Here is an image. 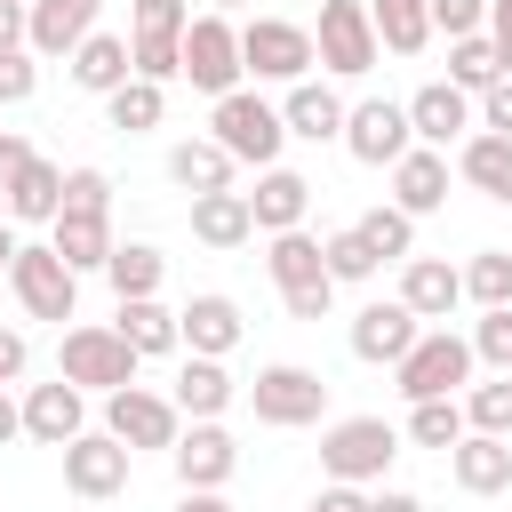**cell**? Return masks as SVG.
<instances>
[{"label": "cell", "instance_id": "cell-1", "mask_svg": "<svg viewBox=\"0 0 512 512\" xmlns=\"http://www.w3.org/2000/svg\"><path fill=\"white\" fill-rule=\"evenodd\" d=\"M136 368H144V360H136V344H128L112 320H72V328L56 336V376L80 384V392H96V400L128 392Z\"/></svg>", "mask_w": 512, "mask_h": 512}, {"label": "cell", "instance_id": "cell-2", "mask_svg": "<svg viewBox=\"0 0 512 512\" xmlns=\"http://www.w3.org/2000/svg\"><path fill=\"white\" fill-rule=\"evenodd\" d=\"M208 136L240 160V168H280V152H288V120H280V104L272 96H256V88H232V96H216L208 104Z\"/></svg>", "mask_w": 512, "mask_h": 512}, {"label": "cell", "instance_id": "cell-3", "mask_svg": "<svg viewBox=\"0 0 512 512\" xmlns=\"http://www.w3.org/2000/svg\"><path fill=\"white\" fill-rule=\"evenodd\" d=\"M472 376H480V360H472V336H456V328H424L408 344V360L392 368V384H400L408 408L416 400H464Z\"/></svg>", "mask_w": 512, "mask_h": 512}, {"label": "cell", "instance_id": "cell-4", "mask_svg": "<svg viewBox=\"0 0 512 512\" xmlns=\"http://www.w3.org/2000/svg\"><path fill=\"white\" fill-rule=\"evenodd\" d=\"M392 456H400V432L384 416H328L320 424V472L344 488H384Z\"/></svg>", "mask_w": 512, "mask_h": 512}, {"label": "cell", "instance_id": "cell-5", "mask_svg": "<svg viewBox=\"0 0 512 512\" xmlns=\"http://www.w3.org/2000/svg\"><path fill=\"white\" fill-rule=\"evenodd\" d=\"M240 64H248V88L256 80H272V88L312 80V64H320L312 24H296V16H240Z\"/></svg>", "mask_w": 512, "mask_h": 512}, {"label": "cell", "instance_id": "cell-6", "mask_svg": "<svg viewBox=\"0 0 512 512\" xmlns=\"http://www.w3.org/2000/svg\"><path fill=\"white\" fill-rule=\"evenodd\" d=\"M8 296L24 304V320H56V328H72V312H80V272H72L48 240H24V248L8 256Z\"/></svg>", "mask_w": 512, "mask_h": 512}, {"label": "cell", "instance_id": "cell-7", "mask_svg": "<svg viewBox=\"0 0 512 512\" xmlns=\"http://www.w3.org/2000/svg\"><path fill=\"white\" fill-rule=\"evenodd\" d=\"M248 408H256V424H272V432L328 424V376H320V368H304V360H272V368H256Z\"/></svg>", "mask_w": 512, "mask_h": 512}, {"label": "cell", "instance_id": "cell-8", "mask_svg": "<svg viewBox=\"0 0 512 512\" xmlns=\"http://www.w3.org/2000/svg\"><path fill=\"white\" fill-rule=\"evenodd\" d=\"M312 48H320V72H328V80H368V72L384 64V40H376L368 0H320Z\"/></svg>", "mask_w": 512, "mask_h": 512}, {"label": "cell", "instance_id": "cell-9", "mask_svg": "<svg viewBox=\"0 0 512 512\" xmlns=\"http://www.w3.org/2000/svg\"><path fill=\"white\" fill-rule=\"evenodd\" d=\"M184 80L216 104V96H232V88H248V64H240V24L232 16H216V8H200L192 16V32H184Z\"/></svg>", "mask_w": 512, "mask_h": 512}, {"label": "cell", "instance_id": "cell-10", "mask_svg": "<svg viewBox=\"0 0 512 512\" xmlns=\"http://www.w3.org/2000/svg\"><path fill=\"white\" fill-rule=\"evenodd\" d=\"M104 432L128 448V456H144V448H176L184 440V408L168 400V392H152V384H128V392H112L104 400Z\"/></svg>", "mask_w": 512, "mask_h": 512}, {"label": "cell", "instance_id": "cell-11", "mask_svg": "<svg viewBox=\"0 0 512 512\" xmlns=\"http://www.w3.org/2000/svg\"><path fill=\"white\" fill-rule=\"evenodd\" d=\"M344 152H352L360 168H400V160L416 152L408 104H400V96H360V104L344 112Z\"/></svg>", "mask_w": 512, "mask_h": 512}, {"label": "cell", "instance_id": "cell-12", "mask_svg": "<svg viewBox=\"0 0 512 512\" xmlns=\"http://www.w3.org/2000/svg\"><path fill=\"white\" fill-rule=\"evenodd\" d=\"M416 336H424V320H416L400 296H376V304H360V312H352V328H344L352 360H368V368H400Z\"/></svg>", "mask_w": 512, "mask_h": 512}, {"label": "cell", "instance_id": "cell-13", "mask_svg": "<svg viewBox=\"0 0 512 512\" xmlns=\"http://www.w3.org/2000/svg\"><path fill=\"white\" fill-rule=\"evenodd\" d=\"M128 464H136V456H128L104 424H88V432L64 448V488H72L80 504H104V496H120V488H128Z\"/></svg>", "mask_w": 512, "mask_h": 512}, {"label": "cell", "instance_id": "cell-14", "mask_svg": "<svg viewBox=\"0 0 512 512\" xmlns=\"http://www.w3.org/2000/svg\"><path fill=\"white\" fill-rule=\"evenodd\" d=\"M88 432V392L80 384H64V376H48V384H24V440H40V448H72Z\"/></svg>", "mask_w": 512, "mask_h": 512}, {"label": "cell", "instance_id": "cell-15", "mask_svg": "<svg viewBox=\"0 0 512 512\" xmlns=\"http://www.w3.org/2000/svg\"><path fill=\"white\" fill-rule=\"evenodd\" d=\"M408 128H416V144L448 152V144H464V136L480 128V104H472L456 80H424V88L408 96Z\"/></svg>", "mask_w": 512, "mask_h": 512}, {"label": "cell", "instance_id": "cell-16", "mask_svg": "<svg viewBox=\"0 0 512 512\" xmlns=\"http://www.w3.org/2000/svg\"><path fill=\"white\" fill-rule=\"evenodd\" d=\"M168 472H176V488H232L240 440L224 424H184V440L168 448Z\"/></svg>", "mask_w": 512, "mask_h": 512}, {"label": "cell", "instance_id": "cell-17", "mask_svg": "<svg viewBox=\"0 0 512 512\" xmlns=\"http://www.w3.org/2000/svg\"><path fill=\"white\" fill-rule=\"evenodd\" d=\"M176 328H184V352H200V360H232L240 336H248V320L224 288H200L192 304H176Z\"/></svg>", "mask_w": 512, "mask_h": 512}, {"label": "cell", "instance_id": "cell-18", "mask_svg": "<svg viewBox=\"0 0 512 512\" xmlns=\"http://www.w3.org/2000/svg\"><path fill=\"white\" fill-rule=\"evenodd\" d=\"M400 304H408L424 328H448V312L464 304V264H448V256H408V264H400Z\"/></svg>", "mask_w": 512, "mask_h": 512}, {"label": "cell", "instance_id": "cell-19", "mask_svg": "<svg viewBox=\"0 0 512 512\" xmlns=\"http://www.w3.org/2000/svg\"><path fill=\"white\" fill-rule=\"evenodd\" d=\"M344 96L328 80H296L280 88V120H288V144H344Z\"/></svg>", "mask_w": 512, "mask_h": 512}, {"label": "cell", "instance_id": "cell-20", "mask_svg": "<svg viewBox=\"0 0 512 512\" xmlns=\"http://www.w3.org/2000/svg\"><path fill=\"white\" fill-rule=\"evenodd\" d=\"M168 400L184 408V424H224V408L240 400V384H232V368H224V360H200V352H184V360H176V384H168Z\"/></svg>", "mask_w": 512, "mask_h": 512}, {"label": "cell", "instance_id": "cell-21", "mask_svg": "<svg viewBox=\"0 0 512 512\" xmlns=\"http://www.w3.org/2000/svg\"><path fill=\"white\" fill-rule=\"evenodd\" d=\"M24 16H32L24 48H32L40 64H48V56H72L88 32H104V24H96V16H104V0H32Z\"/></svg>", "mask_w": 512, "mask_h": 512}, {"label": "cell", "instance_id": "cell-22", "mask_svg": "<svg viewBox=\"0 0 512 512\" xmlns=\"http://www.w3.org/2000/svg\"><path fill=\"white\" fill-rule=\"evenodd\" d=\"M248 216H256V232L272 240V232H304V216H312V176H296L288 160L280 168H264L256 176V192H248Z\"/></svg>", "mask_w": 512, "mask_h": 512}, {"label": "cell", "instance_id": "cell-23", "mask_svg": "<svg viewBox=\"0 0 512 512\" xmlns=\"http://www.w3.org/2000/svg\"><path fill=\"white\" fill-rule=\"evenodd\" d=\"M392 176V208L400 216H432V208H448V176H456V160L448 152H432V144H416L400 168H384Z\"/></svg>", "mask_w": 512, "mask_h": 512}, {"label": "cell", "instance_id": "cell-24", "mask_svg": "<svg viewBox=\"0 0 512 512\" xmlns=\"http://www.w3.org/2000/svg\"><path fill=\"white\" fill-rule=\"evenodd\" d=\"M448 472H456L464 496H504V488H512V440H496V432H464V440L448 448Z\"/></svg>", "mask_w": 512, "mask_h": 512}, {"label": "cell", "instance_id": "cell-25", "mask_svg": "<svg viewBox=\"0 0 512 512\" xmlns=\"http://www.w3.org/2000/svg\"><path fill=\"white\" fill-rule=\"evenodd\" d=\"M64 72H72V88L112 96V88H128V80H136V56H128V40H120V32H88V40L64 56Z\"/></svg>", "mask_w": 512, "mask_h": 512}, {"label": "cell", "instance_id": "cell-26", "mask_svg": "<svg viewBox=\"0 0 512 512\" xmlns=\"http://www.w3.org/2000/svg\"><path fill=\"white\" fill-rule=\"evenodd\" d=\"M232 176H240V160L216 144V136H184V144H168V184L176 192H232Z\"/></svg>", "mask_w": 512, "mask_h": 512}, {"label": "cell", "instance_id": "cell-27", "mask_svg": "<svg viewBox=\"0 0 512 512\" xmlns=\"http://www.w3.org/2000/svg\"><path fill=\"white\" fill-rule=\"evenodd\" d=\"M48 248L72 264V272H104L112 264V248H120V232H112V216H88V208H64L56 224H48Z\"/></svg>", "mask_w": 512, "mask_h": 512}, {"label": "cell", "instance_id": "cell-28", "mask_svg": "<svg viewBox=\"0 0 512 512\" xmlns=\"http://www.w3.org/2000/svg\"><path fill=\"white\" fill-rule=\"evenodd\" d=\"M192 240H200V248H216V256L248 248V240H256L248 192H200V200H192Z\"/></svg>", "mask_w": 512, "mask_h": 512}, {"label": "cell", "instance_id": "cell-29", "mask_svg": "<svg viewBox=\"0 0 512 512\" xmlns=\"http://www.w3.org/2000/svg\"><path fill=\"white\" fill-rule=\"evenodd\" d=\"M112 328L136 344V360H184V328H176V312H168L160 296L120 304V312H112Z\"/></svg>", "mask_w": 512, "mask_h": 512}, {"label": "cell", "instance_id": "cell-30", "mask_svg": "<svg viewBox=\"0 0 512 512\" xmlns=\"http://www.w3.org/2000/svg\"><path fill=\"white\" fill-rule=\"evenodd\" d=\"M456 176H464L480 200H504V208H512V136L472 128V136L456 144Z\"/></svg>", "mask_w": 512, "mask_h": 512}, {"label": "cell", "instance_id": "cell-31", "mask_svg": "<svg viewBox=\"0 0 512 512\" xmlns=\"http://www.w3.org/2000/svg\"><path fill=\"white\" fill-rule=\"evenodd\" d=\"M0 216H8V224H56V216H64V168L32 152V168H24L16 184H8Z\"/></svg>", "mask_w": 512, "mask_h": 512}, {"label": "cell", "instance_id": "cell-32", "mask_svg": "<svg viewBox=\"0 0 512 512\" xmlns=\"http://www.w3.org/2000/svg\"><path fill=\"white\" fill-rule=\"evenodd\" d=\"M264 272H272L280 296H296V288H320V280H328V256H320L312 232H272V240H264Z\"/></svg>", "mask_w": 512, "mask_h": 512}, {"label": "cell", "instance_id": "cell-33", "mask_svg": "<svg viewBox=\"0 0 512 512\" xmlns=\"http://www.w3.org/2000/svg\"><path fill=\"white\" fill-rule=\"evenodd\" d=\"M160 280H168V256H160L152 240H120V248H112V264H104V288H112L120 304L160 296Z\"/></svg>", "mask_w": 512, "mask_h": 512}, {"label": "cell", "instance_id": "cell-34", "mask_svg": "<svg viewBox=\"0 0 512 512\" xmlns=\"http://www.w3.org/2000/svg\"><path fill=\"white\" fill-rule=\"evenodd\" d=\"M384 56H424L432 48V0H368Z\"/></svg>", "mask_w": 512, "mask_h": 512}, {"label": "cell", "instance_id": "cell-35", "mask_svg": "<svg viewBox=\"0 0 512 512\" xmlns=\"http://www.w3.org/2000/svg\"><path fill=\"white\" fill-rule=\"evenodd\" d=\"M104 120H112L120 136H152V128L168 120V88H152V80H128V88H112V96H104Z\"/></svg>", "mask_w": 512, "mask_h": 512}, {"label": "cell", "instance_id": "cell-36", "mask_svg": "<svg viewBox=\"0 0 512 512\" xmlns=\"http://www.w3.org/2000/svg\"><path fill=\"white\" fill-rule=\"evenodd\" d=\"M448 80H456V88L480 104V96L504 80V64H496V40H488V32H472V40H448Z\"/></svg>", "mask_w": 512, "mask_h": 512}, {"label": "cell", "instance_id": "cell-37", "mask_svg": "<svg viewBox=\"0 0 512 512\" xmlns=\"http://www.w3.org/2000/svg\"><path fill=\"white\" fill-rule=\"evenodd\" d=\"M464 304H480V312H504V304H512V248H472V264H464Z\"/></svg>", "mask_w": 512, "mask_h": 512}, {"label": "cell", "instance_id": "cell-38", "mask_svg": "<svg viewBox=\"0 0 512 512\" xmlns=\"http://www.w3.org/2000/svg\"><path fill=\"white\" fill-rule=\"evenodd\" d=\"M352 232H360V240H368V248H376L384 264H408V256H416V216H400L392 200H384V208H368V216H360Z\"/></svg>", "mask_w": 512, "mask_h": 512}, {"label": "cell", "instance_id": "cell-39", "mask_svg": "<svg viewBox=\"0 0 512 512\" xmlns=\"http://www.w3.org/2000/svg\"><path fill=\"white\" fill-rule=\"evenodd\" d=\"M320 256H328V280H336V288H360V280H376V272H384V256H376L352 224H344V232H328V240H320Z\"/></svg>", "mask_w": 512, "mask_h": 512}, {"label": "cell", "instance_id": "cell-40", "mask_svg": "<svg viewBox=\"0 0 512 512\" xmlns=\"http://www.w3.org/2000/svg\"><path fill=\"white\" fill-rule=\"evenodd\" d=\"M464 432H472V424H464V400H416V408H408V440H416V448H440V456H448Z\"/></svg>", "mask_w": 512, "mask_h": 512}, {"label": "cell", "instance_id": "cell-41", "mask_svg": "<svg viewBox=\"0 0 512 512\" xmlns=\"http://www.w3.org/2000/svg\"><path fill=\"white\" fill-rule=\"evenodd\" d=\"M192 0H128V40H184Z\"/></svg>", "mask_w": 512, "mask_h": 512}, {"label": "cell", "instance_id": "cell-42", "mask_svg": "<svg viewBox=\"0 0 512 512\" xmlns=\"http://www.w3.org/2000/svg\"><path fill=\"white\" fill-rule=\"evenodd\" d=\"M464 424H472V432H496V440H512V376H488V384H472V392H464Z\"/></svg>", "mask_w": 512, "mask_h": 512}, {"label": "cell", "instance_id": "cell-43", "mask_svg": "<svg viewBox=\"0 0 512 512\" xmlns=\"http://www.w3.org/2000/svg\"><path fill=\"white\" fill-rule=\"evenodd\" d=\"M464 336H472V360H480V368L512 376V304H504V312H480Z\"/></svg>", "mask_w": 512, "mask_h": 512}, {"label": "cell", "instance_id": "cell-44", "mask_svg": "<svg viewBox=\"0 0 512 512\" xmlns=\"http://www.w3.org/2000/svg\"><path fill=\"white\" fill-rule=\"evenodd\" d=\"M32 96H40V56L32 48H8L0 56V112L8 104H32Z\"/></svg>", "mask_w": 512, "mask_h": 512}, {"label": "cell", "instance_id": "cell-45", "mask_svg": "<svg viewBox=\"0 0 512 512\" xmlns=\"http://www.w3.org/2000/svg\"><path fill=\"white\" fill-rule=\"evenodd\" d=\"M64 208L112 216V176H104V168H64Z\"/></svg>", "mask_w": 512, "mask_h": 512}, {"label": "cell", "instance_id": "cell-46", "mask_svg": "<svg viewBox=\"0 0 512 512\" xmlns=\"http://www.w3.org/2000/svg\"><path fill=\"white\" fill-rule=\"evenodd\" d=\"M432 32H448V40L488 32V0H432Z\"/></svg>", "mask_w": 512, "mask_h": 512}, {"label": "cell", "instance_id": "cell-47", "mask_svg": "<svg viewBox=\"0 0 512 512\" xmlns=\"http://www.w3.org/2000/svg\"><path fill=\"white\" fill-rule=\"evenodd\" d=\"M288 304V320H328L336 312V280H320V288H296V296H280Z\"/></svg>", "mask_w": 512, "mask_h": 512}, {"label": "cell", "instance_id": "cell-48", "mask_svg": "<svg viewBox=\"0 0 512 512\" xmlns=\"http://www.w3.org/2000/svg\"><path fill=\"white\" fill-rule=\"evenodd\" d=\"M24 368H32V344H24V328L0 320V384H24Z\"/></svg>", "mask_w": 512, "mask_h": 512}, {"label": "cell", "instance_id": "cell-49", "mask_svg": "<svg viewBox=\"0 0 512 512\" xmlns=\"http://www.w3.org/2000/svg\"><path fill=\"white\" fill-rule=\"evenodd\" d=\"M24 168H32V144H24L16 128H0V200H8V184H16Z\"/></svg>", "mask_w": 512, "mask_h": 512}, {"label": "cell", "instance_id": "cell-50", "mask_svg": "<svg viewBox=\"0 0 512 512\" xmlns=\"http://www.w3.org/2000/svg\"><path fill=\"white\" fill-rule=\"evenodd\" d=\"M480 128H488V136H512V80H496V88L480 96Z\"/></svg>", "mask_w": 512, "mask_h": 512}, {"label": "cell", "instance_id": "cell-51", "mask_svg": "<svg viewBox=\"0 0 512 512\" xmlns=\"http://www.w3.org/2000/svg\"><path fill=\"white\" fill-rule=\"evenodd\" d=\"M368 496H376V488H344V480H328V488L312 496V512H368Z\"/></svg>", "mask_w": 512, "mask_h": 512}, {"label": "cell", "instance_id": "cell-52", "mask_svg": "<svg viewBox=\"0 0 512 512\" xmlns=\"http://www.w3.org/2000/svg\"><path fill=\"white\" fill-rule=\"evenodd\" d=\"M488 40H496V64L512 80V0H488Z\"/></svg>", "mask_w": 512, "mask_h": 512}, {"label": "cell", "instance_id": "cell-53", "mask_svg": "<svg viewBox=\"0 0 512 512\" xmlns=\"http://www.w3.org/2000/svg\"><path fill=\"white\" fill-rule=\"evenodd\" d=\"M32 0H0V56L8 48H24V32H32V16H24Z\"/></svg>", "mask_w": 512, "mask_h": 512}, {"label": "cell", "instance_id": "cell-54", "mask_svg": "<svg viewBox=\"0 0 512 512\" xmlns=\"http://www.w3.org/2000/svg\"><path fill=\"white\" fill-rule=\"evenodd\" d=\"M8 440H24V400L0 384V448H8Z\"/></svg>", "mask_w": 512, "mask_h": 512}, {"label": "cell", "instance_id": "cell-55", "mask_svg": "<svg viewBox=\"0 0 512 512\" xmlns=\"http://www.w3.org/2000/svg\"><path fill=\"white\" fill-rule=\"evenodd\" d=\"M368 512H424V496H408V488H376Z\"/></svg>", "mask_w": 512, "mask_h": 512}, {"label": "cell", "instance_id": "cell-56", "mask_svg": "<svg viewBox=\"0 0 512 512\" xmlns=\"http://www.w3.org/2000/svg\"><path fill=\"white\" fill-rule=\"evenodd\" d=\"M176 512H232V504H224V488H184Z\"/></svg>", "mask_w": 512, "mask_h": 512}, {"label": "cell", "instance_id": "cell-57", "mask_svg": "<svg viewBox=\"0 0 512 512\" xmlns=\"http://www.w3.org/2000/svg\"><path fill=\"white\" fill-rule=\"evenodd\" d=\"M16 248H24V240H16V224L0 216V272H8V256H16Z\"/></svg>", "mask_w": 512, "mask_h": 512}, {"label": "cell", "instance_id": "cell-58", "mask_svg": "<svg viewBox=\"0 0 512 512\" xmlns=\"http://www.w3.org/2000/svg\"><path fill=\"white\" fill-rule=\"evenodd\" d=\"M208 8H216V16H232V24H240V16H256V0H208Z\"/></svg>", "mask_w": 512, "mask_h": 512}, {"label": "cell", "instance_id": "cell-59", "mask_svg": "<svg viewBox=\"0 0 512 512\" xmlns=\"http://www.w3.org/2000/svg\"><path fill=\"white\" fill-rule=\"evenodd\" d=\"M0 296H8V272H0Z\"/></svg>", "mask_w": 512, "mask_h": 512}]
</instances>
